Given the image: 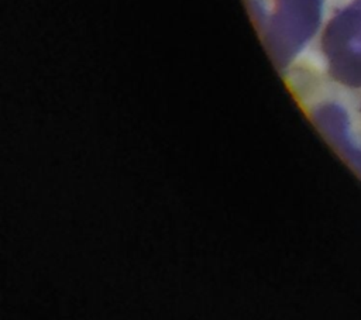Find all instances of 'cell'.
<instances>
[{
    "label": "cell",
    "instance_id": "6da1fadb",
    "mask_svg": "<svg viewBox=\"0 0 361 320\" xmlns=\"http://www.w3.org/2000/svg\"><path fill=\"white\" fill-rule=\"evenodd\" d=\"M324 0H275L268 18V45L279 66H288L319 32Z\"/></svg>",
    "mask_w": 361,
    "mask_h": 320
},
{
    "label": "cell",
    "instance_id": "7a4b0ae2",
    "mask_svg": "<svg viewBox=\"0 0 361 320\" xmlns=\"http://www.w3.org/2000/svg\"><path fill=\"white\" fill-rule=\"evenodd\" d=\"M320 49L334 82L361 89V0H353L329 20Z\"/></svg>",
    "mask_w": 361,
    "mask_h": 320
},
{
    "label": "cell",
    "instance_id": "3957f363",
    "mask_svg": "<svg viewBox=\"0 0 361 320\" xmlns=\"http://www.w3.org/2000/svg\"><path fill=\"white\" fill-rule=\"evenodd\" d=\"M314 120L324 135L361 178V145L354 142L351 120L345 107L333 101L320 104L314 111Z\"/></svg>",
    "mask_w": 361,
    "mask_h": 320
}]
</instances>
